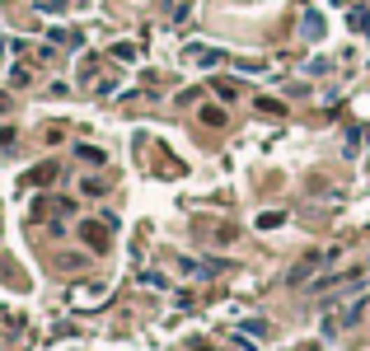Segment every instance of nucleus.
<instances>
[{"instance_id": "obj_1", "label": "nucleus", "mask_w": 370, "mask_h": 351, "mask_svg": "<svg viewBox=\"0 0 370 351\" xmlns=\"http://www.w3.org/2000/svg\"><path fill=\"white\" fill-rule=\"evenodd\" d=\"M113 220H80V239L94 248V253H108V244H113Z\"/></svg>"}, {"instance_id": "obj_2", "label": "nucleus", "mask_w": 370, "mask_h": 351, "mask_svg": "<svg viewBox=\"0 0 370 351\" xmlns=\"http://www.w3.org/2000/svg\"><path fill=\"white\" fill-rule=\"evenodd\" d=\"M319 262H324V253H309L305 262H295V267H291V276H286V281H291V286H305L309 276H314V267H319Z\"/></svg>"}, {"instance_id": "obj_3", "label": "nucleus", "mask_w": 370, "mask_h": 351, "mask_svg": "<svg viewBox=\"0 0 370 351\" xmlns=\"http://www.w3.org/2000/svg\"><path fill=\"white\" fill-rule=\"evenodd\" d=\"M183 62H197V66H220L225 57H220V52H211V47H187V52H183Z\"/></svg>"}, {"instance_id": "obj_4", "label": "nucleus", "mask_w": 370, "mask_h": 351, "mask_svg": "<svg viewBox=\"0 0 370 351\" xmlns=\"http://www.w3.org/2000/svg\"><path fill=\"white\" fill-rule=\"evenodd\" d=\"M57 183V164H52V159H47V164H38L29 173V187H52Z\"/></svg>"}, {"instance_id": "obj_5", "label": "nucleus", "mask_w": 370, "mask_h": 351, "mask_svg": "<svg viewBox=\"0 0 370 351\" xmlns=\"http://www.w3.org/2000/svg\"><path fill=\"white\" fill-rule=\"evenodd\" d=\"M253 108H258L262 117H286V103H277V99H258Z\"/></svg>"}, {"instance_id": "obj_6", "label": "nucleus", "mask_w": 370, "mask_h": 351, "mask_svg": "<svg viewBox=\"0 0 370 351\" xmlns=\"http://www.w3.org/2000/svg\"><path fill=\"white\" fill-rule=\"evenodd\" d=\"M253 225H258V229H277V225H286V211H262Z\"/></svg>"}, {"instance_id": "obj_7", "label": "nucleus", "mask_w": 370, "mask_h": 351, "mask_svg": "<svg viewBox=\"0 0 370 351\" xmlns=\"http://www.w3.org/2000/svg\"><path fill=\"white\" fill-rule=\"evenodd\" d=\"M201 122H206V127H225V108L206 103V108H201Z\"/></svg>"}, {"instance_id": "obj_8", "label": "nucleus", "mask_w": 370, "mask_h": 351, "mask_svg": "<svg viewBox=\"0 0 370 351\" xmlns=\"http://www.w3.org/2000/svg\"><path fill=\"white\" fill-rule=\"evenodd\" d=\"M211 89H216L220 99H234V94H239V89H234V80H211Z\"/></svg>"}, {"instance_id": "obj_9", "label": "nucleus", "mask_w": 370, "mask_h": 351, "mask_svg": "<svg viewBox=\"0 0 370 351\" xmlns=\"http://www.w3.org/2000/svg\"><path fill=\"white\" fill-rule=\"evenodd\" d=\"M80 159H90V164H104V150H94V145H76Z\"/></svg>"}, {"instance_id": "obj_10", "label": "nucleus", "mask_w": 370, "mask_h": 351, "mask_svg": "<svg viewBox=\"0 0 370 351\" xmlns=\"http://www.w3.org/2000/svg\"><path fill=\"white\" fill-rule=\"evenodd\" d=\"M305 33H309V38H319V33H324V24H319V15H309V19H305Z\"/></svg>"}, {"instance_id": "obj_11", "label": "nucleus", "mask_w": 370, "mask_h": 351, "mask_svg": "<svg viewBox=\"0 0 370 351\" xmlns=\"http://www.w3.org/2000/svg\"><path fill=\"white\" fill-rule=\"evenodd\" d=\"M244 333H248V337H267V323L253 319V323H244Z\"/></svg>"}, {"instance_id": "obj_12", "label": "nucleus", "mask_w": 370, "mask_h": 351, "mask_svg": "<svg viewBox=\"0 0 370 351\" xmlns=\"http://www.w3.org/2000/svg\"><path fill=\"white\" fill-rule=\"evenodd\" d=\"M370 24V10H352V29H366Z\"/></svg>"}, {"instance_id": "obj_13", "label": "nucleus", "mask_w": 370, "mask_h": 351, "mask_svg": "<svg viewBox=\"0 0 370 351\" xmlns=\"http://www.w3.org/2000/svg\"><path fill=\"white\" fill-rule=\"evenodd\" d=\"M43 10H52V15H57V10H66V0H43Z\"/></svg>"}, {"instance_id": "obj_14", "label": "nucleus", "mask_w": 370, "mask_h": 351, "mask_svg": "<svg viewBox=\"0 0 370 351\" xmlns=\"http://www.w3.org/2000/svg\"><path fill=\"white\" fill-rule=\"evenodd\" d=\"M0 113H10V94H0Z\"/></svg>"}]
</instances>
